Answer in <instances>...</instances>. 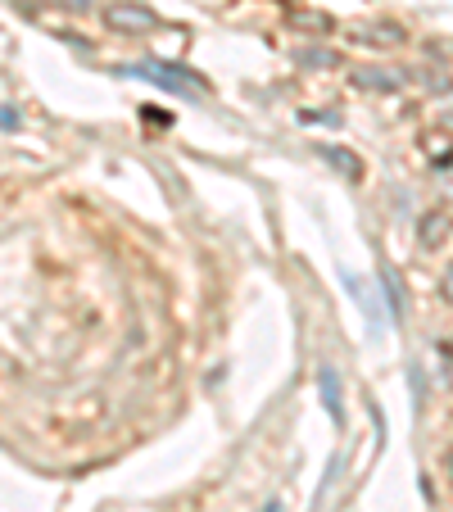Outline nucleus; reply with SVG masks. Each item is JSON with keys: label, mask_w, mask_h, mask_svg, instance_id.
Here are the masks:
<instances>
[{"label": "nucleus", "mask_w": 453, "mask_h": 512, "mask_svg": "<svg viewBox=\"0 0 453 512\" xmlns=\"http://www.w3.org/2000/svg\"><path fill=\"white\" fill-rule=\"evenodd\" d=\"M453 232V213L449 209H426L422 218H417V250H440L444 241H449Z\"/></svg>", "instance_id": "obj_3"}, {"label": "nucleus", "mask_w": 453, "mask_h": 512, "mask_svg": "<svg viewBox=\"0 0 453 512\" xmlns=\"http://www.w3.org/2000/svg\"><path fill=\"white\" fill-rule=\"evenodd\" d=\"M381 290H386V300H390V318L404 322L408 318V290H404V277H399L390 263H381Z\"/></svg>", "instance_id": "obj_6"}, {"label": "nucleus", "mask_w": 453, "mask_h": 512, "mask_svg": "<svg viewBox=\"0 0 453 512\" xmlns=\"http://www.w3.org/2000/svg\"><path fill=\"white\" fill-rule=\"evenodd\" d=\"M318 155L327 159L331 168H336L340 177H345V182H363L367 177V168H363V159L354 155V150H345V145H318Z\"/></svg>", "instance_id": "obj_5"}, {"label": "nucleus", "mask_w": 453, "mask_h": 512, "mask_svg": "<svg viewBox=\"0 0 453 512\" xmlns=\"http://www.w3.org/2000/svg\"><path fill=\"white\" fill-rule=\"evenodd\" d=\"M105 23L114 32H123V37H136V32H155L159 14L150 5H141V0H114V5H105Z\"/></svg>", "instance_id": "obj_2"}, {"label": "nucleus", "mask_w": 453, "mask_h": 512, "mask_svg": "<svg viewBox=\"0 0 453 512\" xmlns=\"http://www.w3.org/2000/svg\"><path fill=\"white\" fill-rule=\"evenodd\" d=\"M449 186H453V182H449Z\"/></svg>", "instance_id": "obj_17"}, {"label": "nucleus", "mask_w": 453, "mask_h": 512, "mask_svg": "<svg viewBox=\"0 0 453 512\" xmlns=\"http://www.w3.org/2000/svg\"><path fill=\"white\" fill-rule=\"evenodd\" d=\"M422 155L435 168H453V136L449 132H426L422 136Z\"/></svg>", "instance_id": "obj_8"}, {"label": "nucleus", "mask_w": 453, "mask_h": 512, "mask_svg": "<svg viewBox=\"0 0 453 512\" xmlns=\"http://www.w3.org/2000/svg\"><path fill=\"white\" fill-rule=\"evenodd\" d=\"M118 73H123V78L155 82V87L173 91V96H200L204 91L200 73H191V68H182V64H159V59H150V64H127V68H118Z\"/></svg>", "instance_id": "obj_1"}, {"label": "nucleus", "mask_w": 453, "mask_h": 512, "mask_svg": "<svg viewBox=\"0 0 453 512\" xmlns=\"http://www.w3.org/2000/svg\"><path fill=\"white\" fill-rule=\"evenodd\" d=\"M290 23H295V28H304V32H331V19H327V14H318V10H295V14H290Z\"/></svg>", "instance_id": "obj_9"}, {"label": "nucleus", "mask_w": 453, "mask_h": 512, "mask_svg": "<svg viewBox=\"0 0 453 512\" xmlns=\"http://www.w3.org/2000/svg\"><path fill=\"white\" fill-rule=\"evenodd\" d=\"M318 390H322V408L336 426H345V386H340V372L331 363H318Z\"/></svg>", "instance_id": "obj_4"}, {"label": "nucleus", "mask_w": 453, "mask_h": 512, "mask_svg": "<svg viewBox=\"0 0 453 512\" xmlns=\"http://www.w3.org/2000/svg\"><path fill=\"white\" fill-rule=\"evenodd\" d=\"M268 512H281V503H268Z\"/></svg>", "instance_id": "obj_16"}, {"label": "nucleus", "mask_w": 453, "mask_h": 512, "mask_svg": "<svg viewBox=\"0 0 453 512\" xmlns=\"http://www.w3.org/2000/svg\"><path fill=\"white\" fill-rule=\"evenodd\" d=\"M440 295L453 304V263H449V272H444V277H440Z\"/></svg>", "instance_id": "obj_13"}, {"label": "nucleus", "mask_w": 453, "mask_h": 512, "mask_svg": "<svg viewBox=\"0 0 453 512\" xmlns=\"http://www.w3.org/2000/svg\"><path fill=\"white\" fill-rule=\"evenodd\" d=\"M0 123H5V136L19 132V123H23V118H19V105H10V100H5V114H0Z\"/></svg>", "instance_id": "obj_11"}, {"label": "nucleus", "mask_w": 453, "mask_h": 512, "mask_svg": "<svg viewBox=\"0 0 453 512\" xmlns=\"http://www.w3.org/2000/svg\"><path fill=\"white\" fill-rule=\"evenodd\" d=\"M59 10H91V5H96V0H55Z\"/></svg>", "instance_id": "obj_14"}, {"label": "nucleus", "mask_w": 453, "mask_h": 512, "mask_svg": "<svg viewBox=\"0 0 453 512\" xmlns=\"http://www.w3.org/2000/svg\"><path fill=\"white\" fill-rule=\"evenodd\" d=\"M299 64L304 68H336V55H331V50H304Z\"/></svg>", "instance_id": "obj_10"}, {"label": "nucleus", "mask_w": 453, "mask_h": 512, "mask_svg": "<svg viewBox=\"0 0 453 512\" xmlns=\"http://www.w3.org/2000/svg\"><path fill=\"white\" fill-rule=\"evenodd\" d=\"M354 87L358 91H376V96H395L399 78L390 73V68H358V73H354Z\"/></svg>", "instance_id": "obj_7"}, {"label": "nucleus", "mask_w": 453, "mask_h": 512, "mask_svg": "<svg viewBox=\"0 0 453 512\" xmlns=\"http://www.w3.org/2000/svg\"><path fill=\"white\" fill-rule=\"evenodd\" d=\"M299 123H340V114H318V109H304Z\"/></svg>", "instance_id": "obj_12"}, {"label": "nucleus", "mask_w": 453, "mask_h": 512, "mask_svg": "<svg viewBox=\"0 0 453 512\" xmlns=\"http://www.w3.org/2000/svg\"><path fill=\"white\" fill-rule=\"evenodd\" d=\"M444 377H449V390H453V345H449V372Z\"/></svg>", "instance_id": "obj_15"}]
</instances>
